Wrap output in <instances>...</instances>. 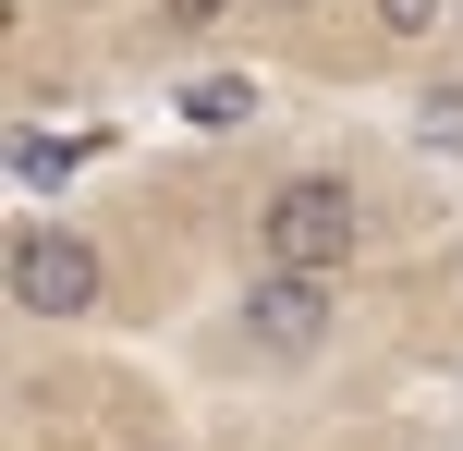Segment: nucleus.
<instances>
[{"mask_svg": "<svg viewBox=\"0 0 463 451\" xmlns=\"http://www.w3.org/2000/svg\"><path fill=\"white\" fill-rule=\"evenodd\" d=\"M0 293H13L24 330H86L98 293H110V268H98V244L73 232V220H24V232L0 244Z\"/></svg>", "mask_w": 463, "mask_h": 451, "instance_id": "nucleus-2", "label": "nucleus"}, {"mask_svg": "<svg viewBox=\"0 0 463 451\" xmlns=\"http://www.w3.org/2000/svg\"><path fill=\"white\" fill-rule=\"evenodd\" d=\"M366 24L402 37V49H427V37H451V0H366Z\"/></svg>", "mask_w": 463, "mask_h": 451, "instance_id": "nucleus-5", "label": "nucleus"}, {"mask_svg": "<svg viewBox=\"0 0 463 451\" xmlns=\"http://www.w3.org/2000/svg\"><path fill=\"white\" fill-rule=\"evenodd\" d=\"M256 13H317V0H256Z\"/></svg>", "mask_w": 463, "mask_h": 451, "instance_id": "nucleus-7", "label": "nucleus"}, {"mask_svg": "<svg viewBox=\"0 0 463 451\" xmlns=\"http://www.w3.org/2000/svg\"><path fill=\"white\" fill-rule=\"evenodd\" d=\"M220 330H232L244 366H317L329 342H342V293L329 281H280V268H244Z\"/></svg>", "mask_w": 463, "mask_h": 451, "instance_id": "nucleus-3", "label": "nucleus"}, {"mask_svg": "<svg viewBox=\"0 0 463 451\" xmlns=\"http://www.w3.org/2000/svg\"><path fill=\"white\" fill-rule=\"evenodd\" d=\"M269 110V86L256 73H184V122H208V135H232V122Z\"/></svg>", "mask_w": 463, "mask_h": 451, "instance_id": "nucleus-4", "label": "nucleus"}, {"mask_svg": "<svg viewBox=\"0 0 463 451\" xmlns=\"http://www.w3.org/2000/svg\"><path fill=\"white\" fill-rule=\"evenodd\" d=\"M451 37H463V0H451Z\"/></svg>", "mask_w": 463, "mask_h": 451, "instance_id": "nucleus-8", "label": "nucleus"}, {"mask_svg": "<svg viewBox=\"0 0 463 451\" xmlns=\"http://www.w3.org/2000/svg\"><path fill=\"white\" fill-rule=\"evenodd\" d=\"M244 257L280 268V281H329L342 293L354 257H366V195H354V171H329V159L280 171V183L256 195V220H244Z\"/></svg>", "mask_w": 463, "mask_h": 451, "instance_id": "nucleus-1", "label": "nucleus"}, {"mask_svg": "<svg viewBox=\"0 0 463 451\" xmlns=\"http://www.w3.org/2000/svg\"><path fill=\"white\" fill-rule=\"evenodd\" d=\"M220 13H232V0H159L146 24H159V37H220Z\"/></svg>", "mask_w": 463, "mask_h": 451, "instance_id": "nucleus-6", "label": "nucleus"}]
</instances>
